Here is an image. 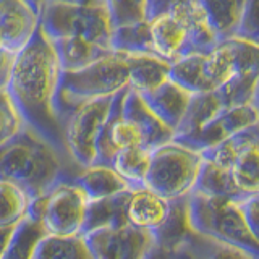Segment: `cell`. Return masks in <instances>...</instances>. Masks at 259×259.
Wrapping results in <instances>:
<instances>
[{
    "mask_svg": "<svg viewBox=\"0 0 259 259\" xmlns=\"http://www.w3.org/2000/svg\"><path fill=\"white\" fill-rule=\"evenodd\" d=\"M62 75L52 44L37 28L36 34L15 55L7 93L18 109L24 125L68 156L63 128L55 112V94ZM71 159V157H70Z\"/></svg>",
    "mask_w": 259,
    "mask_h": 259,
    "instance_id": "1",
    "label": "cell"
},
{
    "mask_svg": "<svg viewBox=\"0 0 259 259\" xmlns=\"http://www.w3.org/2000/svg\"><path fill=\"white\" fill-rule=\"evenodd\" d=\"M79 168L28 126L0 146V180L20 186L31 201L47 193L55 182L73 178Z\"/></svg>",
    "mask_w": 259,
    "mask_h": 259,
    "instance_id": "2",
    "label": "cell"
},
{
    "mask_svg": "<svg viewBox=\"0 0 259 259\" xmlns=\"http://www.w3.org/2000/svg\"><path fill=\"white\" fill-rule=\"evenodd\" d=\"M172 140V130L146 107L140 94L126 88L115 94L112 101L94 164L110 167L121 151L146 149L152 152Z\"/></svg>",
    "mask_w": 259,
    "mask_h": 259,
    "instance_id": "3",
    "label": "cell"
},
{
    "mask_svg": "<svg viewBox=\"0 0 259 259\" xmlns=\"http://www.w3.org/2000/svg\"><path fill=\"white\" fill-rule=\"evenodd\" d=\"M257 67V42L232 36L206 54H190L170 63L168 79L190 94H202L221 88L241 73L256 71Z\"/></svg>",
    "mask_w": 259,
    "mask_h": 259,
    "instance_id": "4",
    "label": "cell"
},
{
    "mask_svg": "<svg viewBox=\"0 0 259 259\" xmlns=\"http://www.w3.org/2000/svg\"><path fill=\"white\" fill-rule=\"evenodd\" d=\"M186 215L190 229L222 246L237 248L259 257L257 235L251 232L241 209V202L209 198L199 193L186 196Z\"/></svg>",
    "mask_w": 259,
    "mask_h": 259,
    "instance_id": "5",
    "label": "cell"
},
{
    "mask_svg": "<svg viewBox=\"0 0 259 259\" xmlns=\"http://www.w3.org/2000/svg\"><path fill=\"white\" fill-rule=\"evenodd\" d=\"M130 88V67L126 55L112 52L84 68L62 71L55 94V112L60 123L67 113L76 105L113 97Z\"/></svg>",
    "mask_w": 259,
    "mask_h": 259,
    "instance_id": "6",
    "label": "cell"
},
{
    "mask_svg": "<svg viewBox=\"0 0 259 259\" xmlns=\"http://www.w3.org/2000/svg\"><path fill=\"white\" fill-rule=\"evenodd\" d=\"M89 198L70 178L55 182L42 196L31 201L29 215L51 237H81Z\"/></svg>",
    "mask_w": 259,
    "mask_h": 259,
    "instance_id": "7",
    "label": "cell"
},
{
    "mask_svg": "<svg viewBox=\"0 0 259 259\" xmlns=\"http://www.w3.org/2000/svg\"><path fill=\"white\" fill-rule=\"evenodd\" d=\"M201 165L199 152L172 140L151 152L144 186L168 201L186 198L194 190Z\"/></svg>",
    "mask_w": 259,
    "mask_h": 259,
    "instance_id": "8",
    "label": "cell"
},
{
    "mask_svg": "<svg viewBox=\"0 0 259 259\" xmlns=\"http://www.w3.org/2000/svg\"><path fill=\"white\" fill-rule=\"evenodd\" d=\"M39 29L49 40L65 37L86 39L110 49L113 28L104 7H71L47 2L39 15Z\"/></svg>",
    "mask_w": 259,
    "mask_h": 259,
    "instance_id": "9",
    "label": "cell"
},
{
    "mask_svg": "<svg viewBox=\"0 0 259 259\" xmlns=\"http://www.w3.org/2000/svg\"><path fill=\"white\" fill-rule=\"evenodd\" d=\"M113 97L83 102L62 118L65 148L71 160L81 168L93 165L96 162L97 146Z\"/></svg>",
    "mask_w": 259,
    "mask_h": 259,
    "instance_id": "10",
    "label": "cell"
},
{
    "mask_svg": "<svg viewBox=\"0 0 259 259\" xmlns=\"http://www.w3.org/2000/svg\"><path fill=\"white\" fill-rule=\"evenodd\" d=\"M83 238L93 259H144L156 245L151 233L130 225L104 227Z\"/></svg>",
    "mask_w": 259,
    "mask_h": 259,
    "instance_id": "11",
    "label": "cell"
},
{
    "mask_svg": "<svg viewBox=\"0 0 259 259\" xmlns=\"http://www.w3.org/2000/svg\"><path fill=\"white\" fill-rule=\"evenodd\" d=\"M254 125H257V104H246L219 113L194 132L174 138V141L196 152H202L241 130Z\"/></svg>",
    "mask_w": 259,
    "mask_h": 259,
    "instance_id": "12",
    "label": "cell"
},
{
    "mask_svg": "<svg viewBox=\"0 0 259 259\" xmlns=\"http://www.w3.org/2000/svg\"><path fill=\"white\" fill-rule=\"evenodd\" d=\"M172 212V201L159 196L157 193L138 186L126 193L125 221L133 229L151 233L152 237L164 229Z\"/></svg>",
    "mask_w": 259,
    "mask_h": 259,
    "instance_id": "13",
    "label": "cell"
},
{
    "mask_svg": "<svg viewBox=\"0 0 259 259\" xmlns=\"http://www.w3.org/2000/svg\"><path fill=\"white\" fill-rule=\"evenodd\" d=\"M148 21L152 44L159 59L174 63L190 54H199L190 31L170 13L164 12L154 15L148 18Z\"/></svg>",
    "mask_w": 259,
    "mask_h": 259,
    "instance_id": "14",
    "label": "cell"
},
{
    "mask_svg": "<svg viewBox=\"0 0 259 259\" xmlns=\"http://www.w3.org/2000/svg\"><path fill=\"white\" fill-rule=\"evenodd\" d=\"M39 28V15L24 0H0V34L7 52L18 54Z\"/></svg>",
    "mask_w": 259,
    "mask_h": 259,
    "instance_id": "15",
    "label": "cell"
},
{
    "mask_svg": "<svg viewBox=\"0 0 259 259\" xmlns=\"http://www.w3.org/2000/svg\"><path fill=\"white\" fill-rule=\"evenodd\" d=\"M138 94H140L143 102L146 104V107L167 128L172 130L174 133L178 128V125L182 123L186 109H188L190 101L193 97V94L185 91L183 88L175 84L170 79H165L164 83L149 89V91L138 93Z\"/></svg>",
    "mask_w": 259,
    "mask_h": 259,
    "instance_id": "16",
    "label": "cell"
},
{
    "mask_svg": "<svg viewBox=\"0 0 259 259\" xmlns=\"http://www.w3.org/2000/svg\"><path fill=\"white\" fill-rule=\"evenodd\" d=\"M70 180L84 191L89 201L117 196V194L132 190V186L128 185L125 178L107 165L94 164L79 168V172Z\"/></svg>",
    "mask_w": 259,
    "mask_h": 259,
    "instance_id": "17",
    "label": "cell"
},
{
    "mask_svg": "<svg viewBox=\"0 0 259 259\" xmlns=\"http://www.w3.org/2000/svg\"><path fill=\"white\" fill-rule=\"evenodd\" d=\"M49 42L54 47V52L57 55V60L60 63L62 71H75L79 68H84L88 65H91L112 54L110 49L89 42L86 39L65 37V39H52Z\"/></svg>",
    "mask_w": 259,
    "mask_h": 259,
    "instance_id": "18",
    "label": "cell"
},
{
    "mask_svg": "<svg viewBox=\"0 0 259 259\" xmlns=\"http://www.w3.org/2000/svg\"><path fill=\"white\" fill-rule=\"evenodd\" d=\"M193 191L202 194V196L222 198V199H230V201H237V202H243V201L249 199L251 196H256V194L243 193L238 186L235 185L229 170L221 168V167H217L206 160H202L198 180H196V185H194Z\"/></svg>",
    "mask_w": 259,
    "mask_h": 259,
    "instance_id": "19",
    "label": "cell"
},
{
    "mask_svg": "<svg viewBox=\"0 0 259 259\" xmlns=\"http://www.w3.org/2000/svg\"><path fill=\"white\" fill-rule=\"evenodd\" d=\"M217 42L235 36L246 0H198Z\"/></svg>",
    "mask_w": 259,
    "mask_h": 259,
    "instance_id": "20",
    "label": "cell"
},
{
    "mask_svg": "<svg viewBox=\"0 0 259 259\" xmlns=\"http://www.w3.org/2000/svg\"><path fill=\"white\" fill-rule=\"evenodd\" d=\"M112 52L120 55H154L157 57L152 44L149 21H138L112 29Z\"/></svg>",
    "mask_w": 259,
    "mask_h": 259,
    "instance_id": "21",
    "label": "cell"
},
{
    "mask_svg": "<svg viewBox=\"0 0 259 259\" xmlns=\"http://www.w3.org/2000/svg\"><path fill=\"white\" fill-rule=\"evenodd\" d=\"M130 67V89L144 93L168 79L170 63L154 55H126Z\"/></svg>",
    "mask_w": 259,
    "mask_h": 259,
    "instance_id": "22",
    "label": "cell"
},
{
    "mask_svg": "<svg viewBox=\"0 0 259 259\" xmlns=\"http://www.w3.org/2000/svg\"><path fill=\"white\" fill-rule=\"evenodd\" d=\"M256 143H259L257 125L249 126L246 130H241V132L232 135L230 138H227V140L221 141L219 144H215L212 148H209L199 154H201L202 160L210 162V164H214L217 167L229 170L233 162L240 157V154Z\"/></svg>",
    "mask_w": 259,
    "mask_h": 259,
    "instance_id": "23",
    "label": "cell"
},
{
    "mask_svg": "<svg viewBox=\"0 0 259 259\" xmlns=\"http://www.w3.org/2000/svg\"><path fill=\"white\" fill-rule=\"evenodd\" d=\"M126 193L128 191L117 194V196L89 201L86 221H84V227H83V233H81V237H84V235L89 232L104 229V227L126 225V221H125Z\"/></svg>",
    "mask_w": 259,
    "mask_h": 259,
    "instance_id": "24",
    "label": "cell"
},
{
    "mask_svg": "<svg viewBox=\"0 0 259 259\" xmlns=\"http://www.w3.org/2000/svg\"><path fill=\"white\" fill-rule=\"evenodd\" d=\"M214 245V241L191 232L174 243H156L144 259H206Z\"/></svg>",
    "mask_w": 259,
    "mask_h": 259,
    "instance_id": "25",
    "label": "cell"
},
{
    "mask_svg": "<svg viewBox=\"0 0 259 259\" xmlns=\"http://www.w3.org/2000/svg\"><path fill=\"white\" fill-rule=\"evenodd\" d=\"M46 237L44 230L34 219L26 217L12 232L0 259H32L37 243Z\"/></svg>",
    "mask_w": 259,
    "mask_h": 259,
    "instance_id": "26",
    "label": "cell"
},
{
    "mask_svg": "<svg viewBox=\"0 0 259 259\" xmlns=\"http://www.w3.org/2000/svg\"><path fill=\"white\" fill-rule=\"evenodd\" d=\"M31 198L20 186L0 180V229H15L29 215Z\"/></svg>",
    "mask_w": 259,
    "mask_h": 259,
    "instance_id": "27",
    "label": "cell"
},
{
    "mask_svg": "<svg viewBox=\"0 0 259 259\" xmlns=\"http://www.w3.org/2000/svg\"><path fill=\"white\" fill-rule=\"evenodd\" d=\"M32 259H93L83 237H51L37 243Z\"/></svg>",
    "mask_w": 259,
    "mask_h": 259,
    "instance_id": "28",
    "label": "cell"
},
{
    "mask_svg": "<svg viewBox=\"0 0 259 259\" xmlns=\"http://www.w3.org/2000/svg\"><path fill=\"white\" fill-rule=\"evenodd\" d=\"M259 143L249 146L232 164L229 172L235 185L246 194H259Z\"/></svg>",
    "mask_w": 259,
    "mask_h": 259,
    "instance_id": "29",
    "label": "cell"
},
{
    "mask_svg": "<svg viewBox=\"0 0 259 259\" xmlns=\"http://www.w3.org/2000/svg\"><path fill=\"white\" fill-rule=\"evenodd\" d=\"M151 151L146 149H125L118 152L112 160V168L128 182L132 188L144 186V177L149 167Z\"/></svg>",
    "mask_w": 259,
    "mask_h": 259,
    "instance_id": "30",
    "label": "cell"
},
{
    "mask_svg": "<svg viewBox=\"0 0 259 259\" xmlns=\"http://www.w3.org/2000/svg\"><path fill=\"white\" fill-rule=\"evenodd\" d=\"M151 0H104L112 28L148 20Z\"/></svg>",
    "mask_w": 259,
    "mask_h": 259,
    "instance_id": "31",
    "label": "cell"
},
{
    "mask_svg": "<svg viewBox=\"0 0 259 259\" xmlns=\"http://www.w3.org/2000/svg\"><path fill=\"white\" fill-rule=\"evenodd\" d=\"M26 126L5 88H0V146L7 144Z\"/></svg>",
    "mask_w": 259,
    "mask_h": 259,
    "instance_id": "32",
    "label": "cell"
},
{
    "mask_svg": "<svg viewBox=\"0 0 259 259\" xmlns=\"http://www.w3.org/2000/svg\"><path fill=\"white\" fill-rule=\"evenodd\" d=\"M235 37L257 42V0H246Z\"/></svg>",
    "mask_w": 259,
    "mask_h": 259,
    "instance_id": "33",
    "label": "cell"
},
{
    "mask_svg": "<svg viewBox=\"0 0 259 259\" xmlns=\"http://www.w3.org/2000/svg\"><path fill=\"white\" fill-rule=\"evenodd\" d=\"M206 259H259L249 256L245 251H240L237 248H230V246H222V245H215L210 248L207 253Z\"/></svg>",
    "mask_w": 259,
    "mask_h": 259,
    "instance_id": "34",
    "label": "cell"
},
{
    "mask_svg": "<svg viewBox=\"0 0 259 259\" xmlns=\"http://www.w3.org/2000/svg\"><path fill=\"white\" fill-rule=\"evenodd\" d=\"M257 198L259 194L256 196H251L249 199L243 201L241 202V209H243V214H245V219L249 225L251 232L254 235H259V225H257Z\"/></svg>",
    "mask_w": 259,
    "mask_h": 259,
    "instance_id": "35",
    "label": "cell"
},
{
    "mask_svg": "<svg viewBox=\"0 0 259 259\" xmlns=\"http://www.w3.org/2000/svg\"><path fill=\"white\" fill-rule=\"evenodd\" d=\"M13 60H15V54L7 52V51L0 52V88H7Z\"/></svg>",
    "mask_w": 259,
    "mask_h": 259,
    "instance_id": "36",
    "label": "cell"
},
{
    "mask_svg": "<svg viewBox=\"0 0 259 259\" xmlns=\"http://www.w3.org/2000/svg\"><path fill=\"white\" fill-rule=\"evenodd\" d=\"M49 2L71 7H104V0H49Z\"/></svg>",
    "mask_w": 259,
    "mask_h": 259,
    "instance_id": "37",
    "label": "cell"
},
{
    "mask_svg": "<svg viewBox=\"0 0 259 259\" xmlns=\"http://www.w3.org/2000/svg\"><path fill=\"white\" fill-rule=\"evenodd\" d=\"M12 232H13V229H0V256H2L8 240L12 237Z\"/></svg>",
    "mask_w": 259,
    "mask_h": 259,
    "instance_id": "38",
    "label": "cell"
},
{
    "mask_svg": "<svg viewBox=\"0 0 259 259\" xmlns=\"http://www.w3.org/2000/svg\"><path fill=\"white\" fill-rule=\"evenodd\" d=\"M24 2H26L37 15H40V13H42V10H44V7L47 5L49 0H24Z\"/></svg>",
    "mask_w": 259,
    "mask_h": 259,
    "instance_id": "39",
    "label": "cell"
},
{
    "mask_svg": "<svg viewBox=\"0 0 259 259\" xmlns=\"http://www.w3.org/2000/svg\"><path fill=\"white\" fill-rule=\"evenodd\" d=\"M2 51H5V46H4V37H2V34H0V52Z\"/></svg>",
    "mask_w": 259,
    "mask_h": 259,
    "instance_id": "40",
    "label": "cell"
}]
</instances>
